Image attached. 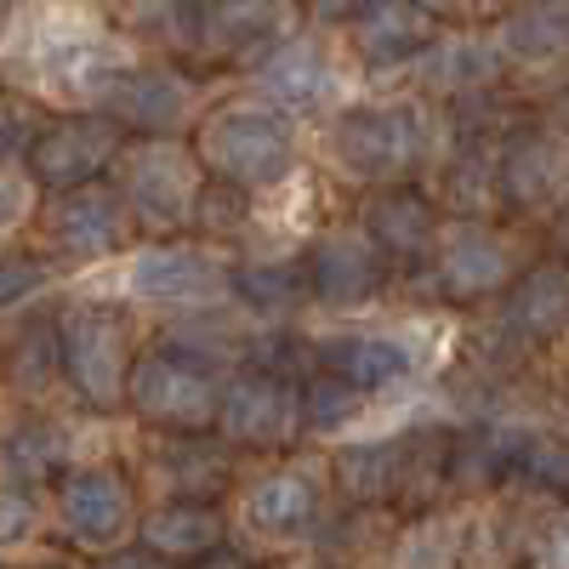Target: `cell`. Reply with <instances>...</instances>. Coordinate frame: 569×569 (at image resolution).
Listing matches in <instances>:
<instances>
[{
  "label": "cell",
  "mask_w": 569,
  "mask_h": 569,
  "mask_svg": "<svg viewBox=\"0 0 569 569\" xmlns=\"http://www.w3.org/2000/svg\"><path fill=\"white\" fill-rule=\"evenodd\" d=\"M439 34L445 12L410 7V0H376V7H353V23L342 29V52L353 74H405L433 52Z\"/></svg>",
  "instance_id": "ffe728a7"
},
{
  "label": "cell",
  "mask_w": 569,
  "mask_h": 569,
  "mask_svg": "<svg viewBox=\"0 0 569 569\" xmlns=\"http://www.w3.org/2000/svg\"><path fill=\"white\" fill-rule=\"evenodd\" d=\"M222 393H228V376L206 370V365H188L166 348L142 342V359L131 370V393L126 410L154 427V433H182V439H200L217 433V416H222Z\"/></svg>",
  "instance_id": "7c38bea8"
},
{
  "label": "cell",
  "mask_w": 569,
  "mask_h": 569,
  "mask_svg": "<svg viewBox=\"0 0 569 569\" xmlns=\"http://www.w3.org/2000/svg\"><path fill=\"white\" fill-rule=\"evenodd\" d=\"M456 353V325L445 313H410L393 325H337L313 330V370H330L370 399L410 393Z\"/></svg>",
  "instance_id": "3957f363"
},
{
  "label": "cell",
  "mask_w": 569,
  "mask_h": 569,
  "mask_svg": "<svg viewBox=\"0 0 569 569\" xmlns=\"http://www.w3.org/2000/svg\"><path fill=\"white\" fill-rule=\"evenodd\" d=\"M233 251H217L206 240H142L103 284H91L98 297H114L126 308H160L171 313H200L222 308L233 291Z\"/></svg>",
  "instance_id": "8992f818"
},
{
  "label": "cell",
  "mask_w": 569,
  "mask_h": 569,
  "mask_svg": "<svg viewBox=\"0 0 569 569\" xmlns=\"http://www.w3.org/2000/svg\"><path fill=\"white\" fill-rule=\"evenodd\" d=\"M98 569H171V563H160L154 552H142V547H126L120 558H109V563H98Z\"/></svg>",
  "instance_id": "f35d334b"
},
{
  "label": "cell",
  "mask_w": 569,
  "mask_h": 569,
  "mask_svg": "<svg viewBox=\"0 0 569 569\" xmlns=\"http://www.w3.org/2000/svg\"><path fill=\"white\" fill-rule=\"evenodd\" d=\"M308 433L302 416V382H284L268 370H233L222 416H217V439L233 445L240 456H284Z\"/></svg>",
  "instance_id": "e0dca14e"
},
{
  "label": "cell",
  "mask_w": 569,
  "mask_h": 569,
  "mask_svg": "<svg viewBox=\"0 0 569 569\" xmlns=\"http://www.w3.org/2000/svg\"><path fill=\"white\" fill-rule=\"evenodd\" d=\"M353 222L370 233L376 246L388 251V262L405 268H427L439 251V233H445V206L427 182H399V188H376V194H359Z\"/></svg>",
  "instance_id": "7402d4cb"
},
{
  "label": "cell",
  "mask_w": 569,
  "mask_h": 569,
  "mask_svg": "<svg viewBox=\"0 0 569 569\" xmlns=\"http://www.w3.org/2000/svg\"><path fill=\"white\" fill-rule=\"evenodd\" d=\"M40 188L23 177V171H0V251H7V240L23 228V222H34L40 217Z\"/></svg>",
  "instance_id": "8d00e7d4"
},
{
  "label": "cell",
  "mask_w": 569,
  "mask_h": 569,
  "mask_svg": "<svg viewBox=\"0 0 569 569\" xmlns=\"http://www.w3.org/2000/svg\"><path fill=\"white\" fill-rule=\"evenodd\" d=\"M58 297V268L40 251H0V325H23L34 313H46Z\"/></svg>",
  "instance_id": "d6a6232c"
},
{
  "label": "cell",
  "mask_w": 569,
  "mask_h": 569,
  "mask_svg": "<svg viewBox=\"0 0 569 569\" xmlns=\"http://www.w3.org/2000/svg\"><path fill=\"white\" fill-rule=\"evenodd\" d=\"M137 63L142 46L114 23V12L34 7L0 34V86L29 91L52 114H103Z\"/></svg>",
  "instance_id": "6da1fadb"
},
{
  "label": "cell",
  "mask_w": 569,
  "mask_h": 569,
  "mask_svg": "<svg viewBox=\"0 0 569 569\" xmlns=\"http://www.w3.org/2000/svg\"><path fill=\"white\" fill-rule=\"evenodd\" d=\"M34 569H80V563H69V558H46V563H34Z\"/></svg>",
  "instance_id": "60d3db41"
},
{
  "label": "cell",
  "mask_w": 569,
  "mask_h": 569,
  "mask_svg": "<svg viewBox=\"0 0 569 569\" xmlns=\"http://www.w3.org/2000/svg\"><path fill=\"white\" fill-rule=\"evenodd\" d=\"M142 507L149 501H142V490H137L131 461H120V456L80 461L52 485V536L80 558L109 563L126 547H137Z\"/></svg>",
  "instance_id": "52a82bcc"
},
{
  "label": "cell",
  "mask_w": 569,
  "mask_h": 569,
  "mask_svg": "<svg viewBox=\"0 0 569 569\" xmlns=\"http://www.w3.org/2000/svg\"><path fill=\"white\" fill-rule=\"evenodd\" d=\"M552 246H558V257L569 268V206H558V217H552Z\"/></svg>",
  "instance_id": "ab89813d"
},
{
  "label": "cell",
  "mask_w": 569,
  "mask_h": 569,
  "mask_svg": "<svg viewBox=\"0 0 569 569\" xmlns=\"http://www.w3.org/2000/svg\"><path fill=\"white\" fill-rule=\"evenodd\" d=\"M496 200H501V211L569 206V137L558 126H512L501 137Z\"/></svg>",
  "instance_id": "44dd1931"
},
{
  "label": "cell",
  "mask_w": 569,
  "mask_h": 569,
  "mask_svg": "<svg viewBox=\"0 0 569 569\" xmlns=\"http://www.w3.org/2000/svg\"><path fill=\"white\" fill-rule=\"evenodd\" d=\"M34 228L63 262L98 268V262H126L137 251V222L120 206L114 182H91V188H74V194H46Z\"/></svg>",
  "instance_id": "2e32d148"
},
{
  "label": "cell",
  "mask_w": 569,
  "mask_h": 569,
  "mask_svg": "<svg viewBox=\"0 0 569 569\" xmlns=\"http://www.w3.org/2000/svg\"><path fill=\"white\" fill-rule=\"evenodd\" d=\"M126 149H131V137L109 114H52L23 177L40 194H74V188L109 182Z\"/></svg>",
  "instance_id": "ac0fdd59"
},
{
  "label": "cell",
  "mask_w": 569,
  "mask_h": 569,
  "mask_svg": "<svg viewBox=\"0 0 569 569\" xmlns=\"http://www.w3.org/2000/svg\"><path fill=\"white\" fill-rule=\"evenodd\" d=\"M512 479L541 490V496H569V439L530 433L525 450H518V461H512Z\"/></svg>",
  "instance_id": "d590c367"
},
{
  "label": "cell",
  "mask_w": 569,
  "mask_h": 569,
  "mask_svg": "<svg viewBox=\"0 0 569 569\" xmlns=\"http://www.w3.org/2000/svg\"><path fill=\"white\" fill-rule=\"evenodd\" d=\"M206 86L177 58H142L109 98V120L131 142H188L206 120Z\"/></svg>",
  "instance_id": "4fadbf2b"
},
{
  "label": "cell",
  "mask_w": 569,
  "mask_h": 569,
  "mask_svg": "<svg viewBox=\"0 0 569 569\" xmlns=\"http://www.w3.org/2000/svg\"><path fill=\"white\" fill-rule=\"evenodd\" d=\"M518 240L496 217H450L439 233V251L427 262V279L439 284L445 302H485L507 297L518 284Z\"/></svg>",
  "instance_id": "5bb4252c"
},
{
  "label": "cell",
  "mask_w": 569,
  "mask_h": 569,
  "mask_svg": "<svg viewBox=\"0 0 569 569\" xmlns=\"http://www.w3.org/2000/svg\"><path fill=\"white\" fill-rule=\"evenodd\" d=\"M46 126H52V109L18 86H0V171H29V154Z\"/></svg>",
  "instance_id": "e575fe53"
},
{
  "label": "cell",
  "mask_w": 569,
  "mask_h": 569,
  "mask_svg": "<svg viewBox=\"0 0 569 569\" xmlns=\"http://www.w3.org/2000/svg\"><path fill=\"white\" fill-rule=\"evenodd\" d=\"M58 308V302H52ZM52 308L12 325V337L0 342V388L29 410H63L58 393H69L63 382V348H58V319Z\"/></svg>",
  "instance_id": "4316f807"
},
{
  "label": "cell",
  "mask_w": 569,
  "mask_h": 569,
  "mask_svg": "<svg viewBox=\"0 0 569 569\" xmlns=\"http://www.w3.org/2000/svg\"><path fill=\"white\" fill-rule=\"evenodd\" d=\"M569 330V268L563 262H530L518 284L496 302V337L518 353L552 348Z\"/></svg>",
  "instance_id": "d4e9b609"
},
{
  "label": "cell",
  "mask_w": 569,
  "mask_h": 569,
  "mask_svg": "<svg viewBox=\"0 0 569 569\" xmlns=\"http://www.w3.org/2000/svg\"><path fill=\"white\" fill-rule=\"evenodd\" d=\"M302 262H308V284H313V308H330V313H365V308L382 302L399 279L388 251L376 246L359 222L319 228V240L302 251Z\"/></svg>",
  "instance_id": "9a60e30c"
},
{
  "label": "cell",
  "mask_w": 569,
  "mask_h": 569,
  "mask_svg": "<svg viewBox=\"0 0 569 569\" xmlns=\"http://www.w3.org/2000/svg\"><path fill=\"white\" fill-rule=\"evenodd\" d=\"M405 461H410V433H359L330 450V490L353 512H382L405 501Z\"/></svg>",
  "instance_id": "cb8c5ba5"
},
{
  "label": "cell",
  "mask_w": 569,
  "mask_h": 569,
  "mask_svg": "<svg viewBox=\"0 0 569 569\" xmlns=\"http://www.w3.org/2000/svg\"><path fill=\"white\" fill-rule=\"evenodd\" d=\"M58 319V348H63V382L69 399L86 416H114L126 410L131 393V370L142 359L137 348V325L131 308L98 291H69L52 308Z\"/></svg>",
  "instance_id": "5b68a950"
},
{
  "label": "cell",
  "mask_w": 569,
  "mask_h": 569,
  "mask_svg": "<svg viewBox=\"0 0 569 569\" xmlns=\"http://www.w3.org/2000/svg\"><path fill=\"white\" fill-rule=\"evenodd\" d=\"M518 569H569V507L530 541V558L518 563Z\"/></svg>",
  "instance_id": "74e56055"
},
{
  "label": "cell",
  "mask_w": 569,
  "mask_h": 569,
  "mask_svg": "<svg viewBox=\"0 0 569 569\" xmlns=\"http://www.w3.org/2000/svg\"><path fill=\"white\" fill-rule=\"evenodd\" d=\"M450 154V126L445 109L410 98H365L348 103L342 114H330L319 126V160L325 171L376 194V188H399V182H427Z\"/></svg>",
  "instance_id": "7a4b0ae2"
},
{
  "label": "cell",
  "mask_w": 569,
  "mask_h": 569,
  "mask_svg": "<svg viewBox=\"0 0 569 569\" xmlns=\"http://www.w3.org/2000/svg\"><path fill=\"white\" fill-rule=\"evenodd\" d=\"M188 142H194L211 182H228L251 200H268L284 182L302 177V126L291 114L268 109L262 98H251V91L211 103Z\"/></svg>",
  "instance_id": "277c9868"
},
{
  "label": "cell",
  "mask_w": 569,
  "mask_h": 569,
  "mask_svg": "<svg viewBox=\"0 0 569 569\" xmlns=\"http://www.w3.org/2000/svg\"><path fill=\"white\" fill-rule=\"evenodd\" d=\"M376 405L382 399L359 393L353 382H342V376H330V370H313L302 382V416H308L313 439H337V445L359 439V427L376 421Z\"/></svg>",
  "instance_id": "4dcf8cb0"
},
{
  "label": "cell",
  "mask_w": 569,
  "mask_h": 569,
  "mask_svg": "<svg viewBox=\"0 0 569 569\" xmlns=\"http://www.w3.org/2000/svg\"><path fill=\"white\" fill-rule=\"evenodd\" d=\"M496 40L518 74H552L569 63V7H518L496 18Z\"/></svg>",
  "instance_id": "f1b7e54d"
},
{
  "label": "cell",
  "mask_w": 569,
  "mask_h": 569,
  "mask_svg": "<svg viewBox=\"0 0 569 569\" xmlns=\"http://www.w3.org/2000/svg\"><path fill=\"white\" fill-rule=\"evenodd\" d=\"M137 547L154 552L171 569H200L206 558L233 547V518L228 507H182V501H160L142 507V530Z\"/></svg>",
  "instance_id": "83f0119b"
},
{
  "label": "cell",
  "mask_w": 569,
  "mask_h": 569,
  "mask_svg": "<svg viewBox=\"0 0 569 569\" xmlns=\"http://www.w3.org/2000/svg\"><path fill=\"white\" fill-rule=\"evenodd\" d=\"M0 569H12V563H0Z\"/></svg>",
  "instance_id": "b9f144b4"
},
{
  "label": "cell",
  "mask_w": 569,
  "mask_h": 569,
  "mask_svg": "<svg viewBox=\"0 0 569 569\" xmlns=\"http://www.w3.org/2000/svg\"><path fill=\"white\" fill-rule=\"evenodd\" d=\"M512 74L507 52L496 29H445L433 40L410 80H416V98L433 103V109H461V103H479V98H496V86Z\"/></svg>",
  "instance_id": "d6986e66"
},
{
  "label": "cell",
  "mask_w": 569,
  "mask_h": 569,
  "mask_svg": "<svg viewBox=\"0 0 569 569\" xmlns=\"http://www.w3.org/2000/svg\"><path fill=\"white\" fill-rule=\"evenodd\" d=\"M330 512V467L319 461H273L233 496L240 547H302L325 530Z\"/></svg>",
  "instance_id": "30bf717a"
},
{
  "label": "cell",
  "mask_w": 569,
  "mask_h": 569,
  "mask_svg": "<svg viewBox=\"0 0 569 569\" xmlns=\"http://www.w3.org/2000/svg\"><path fill=\"white\" fill-rule=\"evenodd\" d=\"M467 518L472 512H416L382 547V569H467Z\"/></svg>",
  "instance_id": "f546056e"
},
{
  "label": "cell",
  "mask_w": 569,
  "mask_h": 569,
  "mask_svg": "<svg viewBox=\"0 0 569 569\" xmlns=\"http://www.w3.org/2000/svg\"><path fill=\"white\" fill-rule=\"evenodd\" d=\"M137 490L149 507L182 501V507H228V496H240L246 485V456L222 445L217 433L182 439V433H154L149 450L131 461Z\"/></svg>",
  "instance_id": "8fae6325"
},
{
  "label": "cell",
  "mask_w": 569,
  "mask_h": 569,
  "mask_svg": "<svg viewBox=\"0 0 569 569\" xmlns=\"http://www.w3.org/2000/svg\"><path fill=\"white\" fill-rule=\"evenodd\" d=\"M114 194L131 211L137 233L149 240H188L194 233V206L206 194V166L194 142H131L114 166Z\"/></svg>",
  "instance_id": "ba28073f"
},
{
  "label": "cell",
  "mask_w": 569,
  "mask_h": 569,
  "mask_svg": "<svg viewBox=\"0 0 569 569\" xmlns=\"http://www.w3.org/2000/svg\"><path fill=\"white\" fill-rule=\"evenodd\" d=\"M46 530H52V490L0 472V563L18 569V558H29Z\"/></svg>",
  "instance_id": "1f68e13d"
},
{
  "label": "cell",
  "mask_w": 569,
  "mask_h": 569,
  "mask_svg": "<svg viewBox=\"0 0 569 569\" xmlns=\"http://www.w3.org/2000/svg\"><path fill=\"white\" fill-rule=\"evenodd\" d=\"M228 308L246 313L257 330H297V319L313 308V284L302 257H240L233 262Z\"/></svg>",
  "instance_id": "484cf974"
},
{
  "label": "cell",
  "mask_w": 569,
  "mask_h": 569,
  "mask_svg": "<svg viewBox=\"0 0 569 569\" xmlns=\"http://www.w3.org/2000/svg\"><path fill=\"white\" fill-rule=\"evenodd\" d=\"M86 445H91V427L74 410H23L18 421L0 427V472L52 490L69 467L98 461V450Z\"/></svg>",
  "instance_id": "603a6c76"
},
{
  "label": "cell",
  "mask_w": 569,
  "mask_h": 569,
  "mask_svg": "<svg viewBox=\"0 0 569 569\" xmlns=\"http://www.w3.org/2000/svg\"><path fill=\"white\" fill-rule=\"evenodd\" d=\"M251 233H257V200L228 182H206V194L194 206V240L228 251V246H246Z\"/></svg>",
  "instance_id": "836d02e7"
},
{
  "label": "cell",
  "mask_w": 569,
  "mask_h": 569,
  "mask_svg": "<svg viewBox=\"0 0 569 569\" xmlns=\"http://www.w3.org/2000/svg\"><path fill=\"white\" fill-rule=\"evenodd\" d=\"M251 80V98H262L268 109L302 120H330L348 109V86H353V63L342 52L337 34H319V29H297L284 34L268 58H257L246 69Z\"/></svg>",
  "instance_id": "9c48e42d"
}]
</instances>
